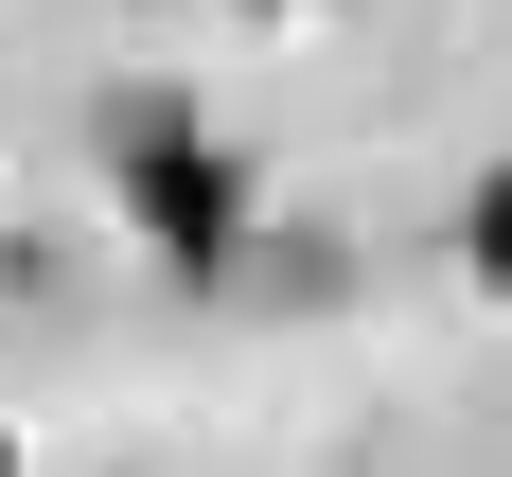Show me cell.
Instances as JSON below:
<instances>
[{"label": "cell", "instance_id": "7a4b0ae2", "mask_svg": "<svg viewBox=\"0 0 512 477\" xmlns=\"http://www.w3.org/2000/svg\"><path fill=\"white\" fill-rule=\"evenodd\" d=\"M477 283H512V159L477 177Z\"/></svg>", "mask_w": 512, "mask_h": 477}, {"label": "cell", "instance_id": "6da1fadb", "mask_svg": "<svg viewBox=\"0 0 512 477\" xmlns=\"http://www.w3.org/2000/svg\"><path fill=\"white\" fill-rule=\"evenodd\" d=\"M106 159H124V195H142V230H159V248H230V212H248V195L195 159L177 89H142V106H124V124H106Z\"/></svg>", "mask_w": 512, "mask_h": 477}, {"label": "cell", "instance_id": "3957f363", "mask_svg": "<svg viewBox=\"0 0 512 477\" xmlns=\"http://www.w3.org/2000/svg\"><path fill=\"white\" fill-rule=\"evenodd\" d=\"M0 477H18V442H0Z\"/></svg>", "mask_w": 512, "mask_h": 477}]
</instances>
